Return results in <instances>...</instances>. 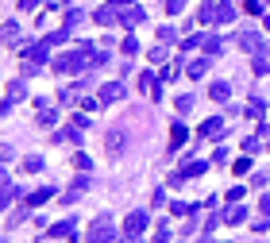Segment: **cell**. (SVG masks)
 Listing matches in <instances>:
<instances>
[{
  "label": "cell",
  "instance_id": "obj_23",
  "mask_svg": "<svg viewBox=\"0 0 270 243\" xmlns=\"http://www.w3.org/2000/svg\"><path fill=\"white\" fill-rule=\"evenodd\" d=\"M158 39H162V43H174L178 31H174V27H162V31H158Z\"/></svg>",
  "mask_w": 270,
  "mask_h": 243
},
{
  "label": "cell",
  "instance_id": "obj_29",
  "mask_svg": "<svg viewBox=\"0 0 270 243\" xmlns=\"http://www.w3.org/2000/svg\"><path fill=\"white\" fill-rule=\"evenodd\" d=\"M19 8H23V12H35V8H39V0H19Z\"/></svg>",
  "mask_w": 270,
  "mask_h": 243
},
{
  "label": "cell",
  "instance_id": "obj_10",
  "mask_svg": "<svg viewBox=\"0 0 270 243\" xmlns=\"http://www.w3.org/2000/svg\"><path fill=\"white\" fill-rule=\"evenodd\" d=\"M209 96H212V101H216V104H224L228 96H232V89H228V81H216V85L209 89Z\"/></svg>",
  "mask_w": 270,
  "mask_h": 243
},
{
  "label": "cell",
  "instance_id": "obj_4",
  "mask_svg": "<svg viewBox=\"0 0 270 243\" xmlns=\"http://www.w3.org/2000/svg\"><path fill=\"white\" fill-rule=\"evenodd\" d=\"M96 96H101V104H116V101L124 96V85H120V81H112V85H101V93H96Z\"/></svg>",
  "mask_w": 270,
  "mask_h": 243
},
{
  "label": "cell",
  "instance_id": "obj_1",
  "mask_svg": "<svg viewBox=\"0 0 270 243\" xmlns=\"http://www.w3.org/2000/svg\"><path fill=\"white\" fill-rule=\"evenodd\" d=\"M93 58V46H78V51H70V54H58V58H54V69H58V74H81V69H85V62Z\"/></svg>",
  "mask_w": 270,
  "mask_h": 243
},
{
  "label": "cell",
  "instance_id": "obj_25",
  "mask_svg": "<svg viewBox=\"0 0 270 243\" xmlns=\"http://www.w3.org/2000/svg\"><path fill=\"white\" fill-rule=\"evenodd\" d=\"M243 8L251 12V16H259V12H262V0H243Z\"/></svg>",
  "mask_w": 270,
  "mask_h": 243
},
{
  "label": "cell",
  "instance_id": "obj_12",
  "mask_svg": "<svg viewBox=\"0 0 270 243\" xmlns=\"http://www.w3.org/2000/svg\"><path fill=\"white\" fill-rule=\"evenodd\" d=\"M197 19H201V23H212V19H216V0H209V4H201Z\"/></svg>",
  "mask_w": 270,
  "mask_h": 243
},
{
  "label": "cell",
  "instance_id": "obj_24",
  "mask_svg": "<svg viewBox=\"0 0 270 243\" xmlns=\"http://www.w3.org/2000/svg\"><path fill=\"white\" fill-rule=\"evenodd\" d=\"M189 108H193V96H178V112L185 116V112H189Z\"/></svg>",
  "mask_w": 270,
  "mask_h": 243
},
{
  "label": "cell",
  "instance_id": "obj_21",
  "mask_svg": "<svg viewBox=\"0 0 270 243\" xmlns=\"http://www.w3.org/2000/svg\"><path fill=\"white\" fill-rule=\"evenodd\" d=\"M205 51H209V54H220V51H224V43H220V39H205Z\"/></svg>",
  "mask_w": 270,
  "mask_h": 243
},
{
  "label": "cell",
  "instance_id": "obj_3",
  "mask_svg": "<svg viewBox=\"0 0 270 243\" xmlns=\"http://www.w3.org/2000/svg\"><path fill=\"white\" fill-rule=\"evenodd\" d=\"M89 243H112V224H108V216L93 220V228H89Z\"/></svg>",
  "mask_w": 270,
  "mask_h": 243
},
{
  "label": "cell",
  "instance_id": "obj_11",
  "mask_svg": "<svg viewBox=\"0 0 270 243\" xmlns=\"http://www.w3.org/2000/svg\"><path fill=\"white\" fill-rule=\"evenodd\" d=\"M216 19H224V23H232V19H235L232 0H220V4H216Z\"/></svg>",
  "mask_w": 270,
  "mask_h": 243
},
{
  "label": "cell",
  "instance_id": "obj_6",
  "mask_svg": "<svg viewBox=\"0 0 270 243\" xmlns=\"http://www.w3.org/2000/svg\"><path fill=\"white\" fill-rule=\"evenodd\" d=\"M93 19H96V23H105V27H112L116 19H120V12H116L112 4H105V8H96V12H93Z\"/></svg>",
  "mask_w": 270,
  "mask_h": 243
},
{
  "label": "cell",
  "instance_id": "obj_17",
  "mask_svg": "<svg viewBox=\"0 0 270 243\" xmlns=\"http://www.w3.org/2000/svg\"><path fill=\"white\" fill-rule=\"evenodd\" d=\"M19 96H23V81H12L8 85V101H19Z\"/></svg>",
  "mask_w": 270,
  "mask_h": 243
},
{
  "label": "cell",
  "instance_id": "obj_16",
  "mask_svg": "<svg viewBox=\"0 0 270 243\" xmlns=\"http://www.w3.org/2000/svg\"><path fill=\"white\" fill-rule=\"evenodd\" d=\"M43 201H51V189H35L27 197V205H43Z\"/></svg>",
  "mask_w": 270,
  "mask_h": 243
},
{
  "label": "cell",
  "instance_id": "obj_22",
  "mask_svg": "<svg viewBox=\"0 0 270 243\" xmlns=\"http://www.w3.org/2000/svg\"><path fill=\"white\" fill-rule=\"evenodd\" d=\"M182 8H185V0H166V12H170V16H178Z\"/></svg>",
  "mask_w": 270,
  "mask_h": 243
},
{
  "label": "cell",
  "instance_id": "obj_14",
  "mask_svg": "<svg viewBox=\"0 0 270 243\" xmlns=\"http://www.w3.org/2000/svg\"><path fill=\"white\" fill-rule=\"evenodd\" d=\"M239 43H243V51H262V39L255 31H243V39H239Z\"/></svg>",
  "mask_w": 270,
  "mask_h": 243
},
{
  "label": "cell",
  "instance_id": "obj_30",
  "mask_svg": "<svg viewBox=\"0 0 270 243\" xmlns=\"http://www.w3.org/2000/svg\"><path fill=\"white\" fill-rule=\"evenodd\" d=\"M8 158H12V151H8V147H0V162H8Z\"/></svg>",
  "mask_w": 270,
  "mask_h": 243
},
{
  "label": "cell",
  "instance_id": "obj_19",
  "mask_svg": "<svg viewBox=\"0 0 270 243\" xmlns=\"http://www.w3.org/2000/svg\"><path fill=\"white\" fill-rule=\"evenodd\" d=\"M243 220H247L243 208H232V212H228V224H243Z\"/></svg>",
  "mask_w": 270,
  "mask_h": 243
},
{
  "label": "cell",
  "instance_id": "obj_28",
  "mask_svg": "<svg viewBox=\"0 0 270 243\" xmlns=\"http://www.w3.org/2000/svg\"><path fill=\"white\" fill-rule=\"evenodd\" d=\"M266 108H262V101H251V108H247V116H262Z\"/></svg>",
  "mask_w": 270,
  "mask_h": 243
},
{
  "label": "cell",
  "instance_id": "obj_5",
  "mask_svg": "<svg viewBox=\"0 0 270 243\" xmlns=\"http://www.w3.org/2000/svg\"><path fill=\"white\" fill-rule=\"evenodd\" d=\"M51 235H54V239H73V235H78V224H73V216H70V220H62V224H54V228H51Z\"/></svg>",
  "mask_w": 270,
  "mask_h": 243
},
{
  "label": "cell",
  "instance_id": "obj_18",
  "mask_svg": "<svg viewBox=\"0 0 270 243\" xmlns=\"http://www.w3.org/2000/svg\"><path fill=\"white\" fill-rule=\"evenodd\" d=\"M81 19H85V16H81V12H70V16H66V31H73V27H81Z\"/></svg>",
  "mask_w": 270,
  "mask_h": 243
},
{
  "label": "cell",
  "instance_id": "obj_8",
  "mask_svg": "<svg viewBox=\"0 0 270 243\" xmlns=\"http://www.w3.org/2000/svg\"><path fill=\"white\" fill-rule=\"evenodd\" d=\"M201 135H205V139H216V135H224V120H220V116H212V120H205V128H201Z\"/></svg>",
  "mask_w": 270,
  "mask_h": 243
},
{
  "label": "cell",
  "instance_id": "obj_15",
  "mask_svg": "<svg viewBox=\"0 0 270 243\" xmlns=\"http://www.w3.org/2000/svg\"><path fill=\"white\" fill-rule=\"evenodd\" d=\"M178 143H185V124H174V131H170V147H178Z\"/></svg>",
  "mask_w": 270,
  "mask_h": 243
},
{
  "label": "cell",
  "instance_id": "obj_20",
  "mask_svg": "<svg viewBox=\"0 0 270 243\" xmlns=\"http://www.w3.org/2000/svg\"><path fill=\"white\" fill-rule=\"evenodd\" d=\"M12 197H16V189H12V185H8V189H0V208H8Z\"/></svg>",
  "mask_w": 270,
  "mask_h": 243
},
{
  "label": "cell",
  "instance_id": "obj_7",
  "mask_svg": "<svg viewBox=\"0 0 270 243\" xmlns=\"http://www.w3.org/2000/svg\"><path fill=\"white\" fill-rule=\"evenodd\" d=\"M209 66H212V62H209V58H193V62H189V66H185V74H189V78H193V81H197V78H205V74H209Z\"/></svg>",
  "mask_w": 270,
  "mask_h": 243
},
{
  "label": "cell",
  "instance_id": "obj_13",
  "mask_svg": "<svg viewBox=\"0 0 270 243\" xmlns=\"http://www.w3.org/2000/svg\"><path fill=\"white\" fill-rule=\"evenodd\" d=\"M16 35H19L16 23H0V43H8V46H12V43H16Z\"/></svg>",
  "mask_w": 270,
  "mask_h": 243
},
{
  "label": "cell",
  "instance_id": "obj_26",
  "mask_svg": "<svg viewBox=\"0 0 270 243\" xmlns=\"http://www.w3.org/2000/svg\"><path fill=\"white\" fill-rule=\"evenodd\" d=\"M39 166H43V158H27V162H23V170H27V174H35Z\"/></svg>",
  "mask_w": 270,
  "mask_h": 243
},
{
  "label": "cell",
  "instance_id": "obj_2",
  "mask_svg": "<svg viewBox=\"0 0 270 243\" xmlns=\"http://www.w3.org/2000/svg\"><path fill=\"white\" fill-rule=\"evenodd\" d=\"M124 147H128V131L124 128H108V135H105L108 158H124Z\"/></svg>",
  "mask_w": 270,
  "mask_h": 243
},
{
  "label": "cell",
  "instance_id": "obj_27",
  "mask_svg": "<svg viewBox=\"0 0 270 243\" xmlns=\"http://www.w3.org/2000/svg\"><path fill=\"white\" fill-rule=\"evenodd\" d=\"M139 89H143V93H147V89H155V78H151V74H143V78H139Z\"/></svg>",
  "mask_w": 270,
  "mask_h": 243
},
{
  "label": "cell",
  "instance_id": "obj_9",
  "mask_svg": "<svg viewBox=\"0 0 270 243\" xmlns=\"http://www.w3.org/2000/svg\"><path fill=\"white\" fill-rule=\"evenodd\" d=\"M124 228H128V235H139L143 228H147V212H131V216H128V224H124Z\"/></svg>",
  "mask_w": 270,
  "mask_h": 243
}]
</instances>
